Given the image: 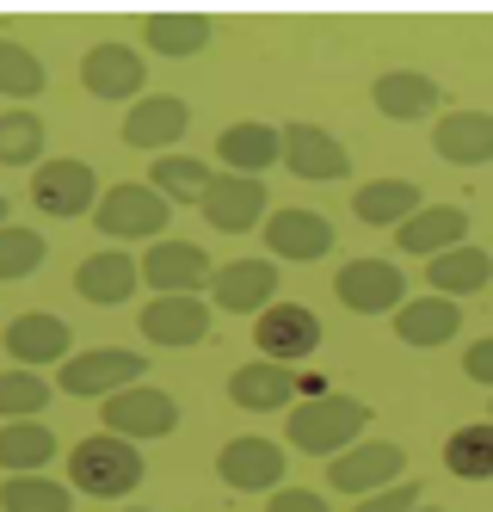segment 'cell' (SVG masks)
I'll list each match as a JSON object with an SVG mask.
<instances>
[{
    "instance_id": "cell-24",
    "label": "cell",
    "mask_w": 493,
    "mask_h": 512,
    "mask_svg": "<svg viewBox=\"0 0 493 512\" xmlns=\"http://www.w3.org/2000/svg\"><path fill=\"white\" fill-rule=\"evenodd\" d=\"M216 161H222V173L259 179L272 161H284V136L272 124H229V130L216 136Z\"/></svg>"
},
{
    "instance_id": "cell-20",
    "label": "cell",
    "mask_w": 493,
    "mask_h": 512,
    "mask_svg": "<svg viewBox=\"0 0 493 512\" xmlns=\"http://www.w3.org/2000/svg\"><path fill=\"white\" fill-rule=\"evenodd\" d=\"M370 99H376V112H383V118L420 124V118H432L438 105H444V87L432 75H420V68H389V75H376Z\"/></svg>"
},
{
    "instance_id": "cell-21",
    "label": "cell",
    "mask_w": 493,
    "mask_h": 512,
    "mask_svg": "<svg viewBox=\"0 0 493 512\" xmlns=\"http://www.w3.org/2000/svg\"><path fill=\"white\" fill-rule=\"evenodd\" d=\"M185 124H192V105L179 93H148L124 112V142L130 149H173L185 136Z\"/></svg>"
},
{
    "instance_id": "cell-38",
    "label": "cell",
    "mask_w": 493,
    "mask_h": 512,
    "mask_svg": "<svg viewBox=\"0 0 493 512\" xmlns=\"http://www.w3.org/2000/svg\"><path fill=\"white\" fill-rule=\"evenodd\" d=\"M420 500H426V488H420V482H395V488H383V494H364L352 512H413Z\"/></svg>"
},
{
    "instance_id": "cell-43",
    "label": "cell",
    "mask_w": 493,
    "mask_h": 512,
    "mask_svg": "<svg viewBox=\"0 0 493 512\" xmlns=\"http://www.w3.org/2000/svg\"><path fill=\"white\" fill-rule=\"evenodd\" d=\"M124 512H148V506H124Z\"/></svg>"
},
{
    "instance_id": "cell-16",
    "label": "cell",
    "mask_w": 493,
    "mask_h": 512,
    "mask_svg": "<svg viewBox=\"0 0 493 512\" xmlns=\"http://www.w3.org/2000/svg\"><path fill=\"white\" fill-rule=\"evenodd\" d=\"M81 87L93 93V99H142V87H148V62H142V50H130V44H93L87 56H81Z\"/></svg>"
},
{
    "instance_id": "cell-22",
    "label": "cell",
    "mask_w": 493,
    "mask_h": 512,
    "mask_svg": "<svg viewBox=\"0 0 493 512\" xmlns=\"http://www.w3.org/2000/svg\"><path fill=\"white\" fill-rule=\"evenodd\" d=\"M463 241H469V210H457V204H426L395 229V247L420 253V260H438V253L463 247Z\"/></svg>"
},
{
    "instance_id": "cell-18",
    "label": "cell",
    "mask_w": 493,
    "mask_h": 512,
    "mask_svg": "<svg viewBox=\"0 0 493 512\" xmlns=\"http://www.w3.org/2000/svg\"><path fill=\"white\" fill-rule=\"evenodd\" d=\"M0 346L19 358V371H37V364H62L74 352V334H68L62 315L31 309V315H13L7 327H0Z\"/></svg>"
},
{
    "instance_id": "cell-4",
    "label": "cell",
    "mask_w": 493,
    "mask_h": 512,
    "mask_svg": "<svg viewBox=\"0 0 493 512\" xmlns=\"http://www.w3.org/2000/svg\"><path fill=\"white\" fill-rule=\"evenodd\" d=\"M148 377V358L142 352H118V346H93V352H68L56 364V389L74 401H99V395H118L136 389Z\"/></svg>"
},
{
    "instance_id": "cell-6",
    "label": "cell",
    "mask_w": 493,
    "mask_h": 512,
    "mask_svg": "<svg viewBox=\"0 0 493 512\" xmlns=\"http://www.w3.org/2000/svg\"><path fill=\"white\" fill-rule=\"evenodd\" d=\"M179 426V401L155 383H136L105 395V432L111 438H130V445H148V438H167Z\"/></svg>"
},
{
    "instance_id": "cell-29",
    "label": "cell",
    "mask_w": 493,
    "mask_h": 512,
    "mask_svg": "<svg viewBox=\"0 0 493 512\" xmlns=\"http://www.w3.org/2000/svg\"><path fill=\"white\" fill-rule=\"evenodd\" d=\"M56 457V432L44 420H0V469L7 475H44Z\"/></svg>"
},
{
    "instance_id": "cell-17",
    "label": "cell",
    "mask_w": 493,
    "mask_h": 512,
    "mask_svg": "<svg viewBox=\"0 0 493 512\" xmlns=\"http://www.w3.org/2000/svg\"><path fill=\"white\" fill-rule=\"evenodd\" d=\"M278 297V260H235V266H216L210 278V309H229V315H259L272 309Z\"/></svg>"
},
{
    "instance_id": "cell-23",
    "label": "cell",
    "mask_w": 493,
    "mask_h": 512,
    "mask_svg": "<svg viewBox=\"0 0 493 512\" xmlns=\"http://www.w3.org/2000/svg\"><path fill=\"white\" fill-rule=\"evenodd\" d=\"M432 155L450 161V167H481L493 161V112H444L432 124Z\"/></svg>"
},
{
    "instance_id": "cell-27",
    "label": "cell",
    "mask_w": 493,
    "mask_h": 512,
    "mask_svg": "<svg viewBox=\"0 0 493 512\" xmlns=\"http://www.w3.org/2000/svg\"><path fill=\"white\" fill-rule=\"evenodd\" d=\"M413 210H426V192L413 186V179H370V186H358L352 198V216L370 229H401Z\"/></svg>"
},
{
    "instance_id": "cell-12",
    "label": "cell",
    "mask_w": 493,
    "mask_h": 512,
    "mask_svg": "<svg viewBox=\"0 0 493 512\" xmlns=\"http://www.w3.org/2000/svg\"><path fill=\"white\" fill-rule=\"evenodd\" d=\"M142 278H148L155 297H198V290H210L216 266L198 241H155L148 260H142Z\"/></svg>"
},
{
    "instance_id": "cell-39",
    "label": "cell",
    "mask_w": 493,
    "mask_h": 512,
    "mask_svg": "<svg viewBox=\"0 0 493 512\" xmlns=\"http://www.w3.org/2000/svg\"><path fill=\"white\" fill-rule=\"evenodd\" d=\"M265 512H327V500L315 488H278L272 500H265Z\"/></svg>"
},
{
    "instance_id": "cell-36",
    "label": "cell",
    "mask_w": 493,
    "mask_h": 512,
    "mask_svg": "<svg viewBox=\"0 0 493 512\" xmlns=\"http://www.w3.org/2000/svg\"><path fill=\"white\" fill-rule=\"evenodd\" d=\"M50 408V383L37 371H0V420H37Z\"/></svg>"
},
{
    "instance_id": "cell-8",
    "label": "cell",
    "mask_w": 493,
    "mask_h": 512,
    "mask_svg": "<svg viewBox=\"0 0 493 512\" xmlns=\"http://www.w3.org/2000/svg\"><path fill=\"white\" fill-rule=\"evenodd\" d=\"M31 204L44 216H93L99 204V173L87 161H37L31 167Z\"/></svg>"
},
{
    "instance_id": "cell-1",
    "label": "cell",
    "mask_w": 493,
    "mask_h": 512,
    "mask_svg": "<svg viewBox=\"0 0 493 512\" xmlns=\"http://www.w3.org/2000/svg\"><path fill=\"white\" fill-rule=\"evenodd\" d=\"M68 488L74 494H93V500H124L142 488V451L130 438H111V432H93L68 451Z\"/></svg>"
},
{
    "instance_id": "cell-11",
    "label": "cell",
    "mask_w": 493,
    "mask_h": 512,
    "mask_svg": "<svg viewBox=\"0 0 493 512\" xmlns=\"http://www.w3.org/2000/svg\"><path fill=\"white\" fill-rule=\"evenodd\" d=\"M278 136H284V167L296 179H309V186H333V179L352 173V149L333 130H321V124H284Z\"/></svg>"
},
{
    "instance_id": "cell-40",
    "label": "cell",
    "mask_w": 493,
    "mask_h": 512,
    "mask_svg": "<svg viewBox=\"0 0 493 512\" xmlns=\"http://www.w3.org/2000/svg\"><path fill=\"white\" fill-rule=\"evenodd\" d=\"M463 377H469V383H481V389H493V334H487V340H475V346L463 352Z\"/></svg>"
},
{
    "instance_id": "cell-30",
    "label": "cell",
    "mask_w": 493,
    "mask_h": 512,
    "mask_svg": "<svg viewBox=\"0 0 493 512\" xmlns=\"http://www.w3.org/2000/svg\"><path fill=\"white\" fill-rule=\"evenodd\" d=\"M142 38H148V50H155V56L185 62V56H198L210 44V19L204 13H148L142 19Z\"/></svg>"
},
{
    "instance_id": "cell-14",
    "label": "cell",
    "mask_w": 493,
    "mask_h": 512,
    "mask_svg": "<svg viewBox=\"0 0 493 512\" xmlns=\"http://www.w3.org/2000/svg\"><path fill=\"white\" fill-rule=\"evenodd\" d=\"M259 229H265V247H272V260L315 266L321 253H333V223H327L321 210H302V204H290V210H272Z\"/></svg>"
},
{
    "instance_id": "cell-32",
    "label": "cell",
    "mask_w": 493,
    "mask_h": 512,
    "mask_svg": "<svg viewBox=\"0 0 493 512\" xmlns=\"http://www.w3.org/2000/svg\"><path fill=\"white\" fill-rule=\"evenodd\" d=\"M210 179H216V173H210L198 155H161V161H155V173H148V186H155L167 204H204Z\"/></svg>"
},
{
    "instance_id": "cell-35",
    "label": "cell",
    "mask_w": 493,
    "mask_h": 512,
    "mask_svg": "<svg viewBox=\"0 0 493 512\" xmlns=\"http://www.w3.org/2000/svg\"><path fill=\"white\" fill-rule=\"evenodd\" d=\"M0 506L7 512H68L74 494L62 482H50V475H7L0 482Z\"/></svg>"
},
{
    "instance_id": "cell-7",
    "label": "cell",
    "mask_w": 493,
    "mask_h": 512,
    "mask_svg": "<svg viewBox=\"0 0 493 512\" xmlns=\"http://www.w3.org/2000/svg\"><path fill=\"white\" fill-rule=\"evenodd\" d=\"M333 297L346 303L352 315H395L407 303V278L395 260H376V253H364V260H346L333 278Z\"/></svg>"
},
{
    "instance_id": "cell-3",
    "label": "cell",
    "mask_w": 493,
    "mask_h": 512,
    "mask_svg": "<svg viewBox=\"0 0 493 512\" xmlns=\"http://www.w3.org/2000/svg\"><path fill=\"white\" fill-rule=\"evenodd\" d=\"M93 223L105 241H161L173 223V204L155 186H142V179H124V186H111L93 204Z\"/></svg>"
},
{
    "instance_id": "cell-5",
    "label": "cell",
    "mask_w": 493,
    "mask_h": 512,
    "mask_svg": "<svg viewBox=\"0 0 493 512\" xmlns=\"http://www.w3.org/2000/svg\"><path fill=\"white\" fill-rule=\"evenodd\" d=\"M395 482H407V451L401 445H389V438H370V445H352V451H339L333 463H327V488L333 494H383V488H395Z\"/></svg>"
},
{
    "instance_id": "cell-44",
    "label": "cell",
    "mask_w": 493,
    "mask_h": 512,
    "mask_svg": "<svg viewBox=\"0 0 493 512\" xmlns=\"http://www.w3.org/2000/svg\"><path fill=\"white\" fill-rule=\"evenodd\" d=\"M487 420H493V414H487Z\"/></svg>"
},
{
    "instance_id": "cell-9",
    "label": "cell",
    "mask_w": 493,
    "mask_h": 512,
    "mask_svg": "<svg viewBox=\"0 0 493 512\" xmlns=\"http://www.w3.org/2000/svg\"><path fill=\"white\" fill-rule=\"evenodd\" d=\"M253 346L265 352V364H302L321 346V315L302 303H272L253 321Z\"/></svg>"
},
{
    "instance_id": "cell-33",
    "label": "cell",
    "mask_w": 493,
    "mask_h": 512,
    "mask_svg": "<svg viewBox=\"0 0 493 512\" xmlns=\"http://www.w3.org/2000/svg\"><path fill=\"white\" fill-rule=\"evenodd\" d=\"M37 155H44V118L31 105L0 112V167H37Z\"/></svg>"
},
{
    "instance_id": "cell-19",
    "label": "cell",
    "mask_w": 493,
    "mask_h": 512,
    "mask_svg": "<svg viewBox=\"0 0 493 512\" xmlns=\"http://www.w3.org/2000/svg\"><path fill=\"white\" fill-rule=\"evenodd\" d=\"M142 284V260H130L124 247H105V253H87L81 266H74V290L93 303V309H118L136 297Z\"/></svg>"
},
{
    "instance_id": "cell-41",
    "label": "cell",
    "mask_w": 493,
    "mask_h": 512,
    "mask_svg": "<svg viewBox=\"0 0 493 512\" xmlns=\"http://www.w3.org/2000/svg\"><path fill=\"white\" fill-rule=\"evenodd\" d=\"M413 512H444V506H426V500H420V506H413Z\"/></svg>"
},
{
    "instance_id": "cell-13",
    "label": "cell",
    "mask_w": 493,
    "mask_h": 512,
    "mask_svg": "<svg viewBox=\"0 0 493 512\" xmlns=\"http://www.w3.org/2000/svg\"><path fill=\"white\" fill-rule=\"evenodd\" d=\"M216 475L235 494H278L284 488V445H272V438H229L216 451Z\"/></svg>"
},
{
    "instance_id": "cell-10",
    "label": "cell",
    "mask_w": 493,
    "mask_h": 512,
    "mask_svg": "<svg viewBox=\"0 0 493 512\" xmlns=\"http://www.w3.org/2000/svg\"><path fill=\"white\" fill-rule=\"evenodd\" d=\"M265 204H272L265 179H247V173H216L198 210H204V223H210V229H222V235H247V229H259L265 216H272Z\"/></svg>"
},
{
    "instance_id": "cell-34",
    "label": "cell",
    "mask_w": 493,
    "mask_h": 512,
    "mask_svg": "<svg viewBox=\"0 0 493 512\" xmlns=\"http://www.w3.org/2000/svg\"><path fill=\"white\" fill-rule=\"evenodd\" d=\"M44 87H50V68L37 62L25 44L0 38V99H37Z\"/></svg>"
},
{
    "instance_id": "cell-31",
    "label": "cell",
    "mask_w": 493,
    "mask_h": 512,
    "mask_svg": "<svg viewBox=\"0 0 493 512\" xmlns=\"http://www.w3.org/2000/svg\"><path fill=\"white\" fill-rule=\"evenodd\" d=\"M444 469L457 475V482H493V420L450 432L444 438Z\"/></svg>"
},
{
    "instance_id": "cell-2",
    "label": "cell",
    "mask_w": 493,
    "mask_h": 512,
    "mask_svg": "<svg viewBox=\"0 0 493 512\" xmlns=\"http://www.w3.org/2000/svg\"><path fill=\"white\" fill-rule=\"evenodd\" d=\"M364 426H370V408L352 395H315V401H302V408H290V420H284L290 445L302 457H327V463L339 451H352Z\"/></svg>"
},
{
    "instance_id": "cell-42",
    "label": "cell",
    "mask_w": 493,
    "mask_h": 512,
    "mask_svg": "<svg viewBox=\"0 0 493 512\" xmlns=\"http://www.w3.org/2000/svg\"><path fill=\"white\" fill-rule=\"evenodd\" d=\"M0 229H7V198H0Z\"/></svg>"
},
{
    "instance_id": "cell-28",
    "label": "cell",
    "mask_w": 493,
    "mask_h": 512,
    "mask_svg": "<svg viewBox=\"0 0 493 512\" xmlns=\"http://www.w3.org/2000/svg\"><path fill=\"white\" fill-rule=\"evenodd\" d=\"M290 395H296V371H290V364L253 358V364H241V371L229 377V401H235V408H253V414H278Z\"/></svg>"
},
{
    "instance_id": "cell-37",
    "label": "cell",
    "mask_w": 493,
    "mask_h": 512,
    "mask_svg": "<svg viewBox=\"0 0 493 512\" xmlns=\"http://www.w3.org/2000/svg\"><path fill=\"white\" fill-rule=\"evenodd\" d=\"M44 260H50V247H44V235H37V229H19V223L0 229V284L31 278Z\"/></svg>"
},
{
    "instance_id": "cell-25",
    "label": "cell",
    "mask_w": 493,
    "mask_h": 512,
    "mask_svg": "<svg viewBox=\"0 0 493 512\" xmlns=\"http://www.w3.org/2000/svg\"><path fill=\"white\" fill-rule=\"evenodd\" d=\"M426 284H432V297H475V290H487L493 284V253L487 247H450V253H438V260H426Z\"/></svg>"
},
{
    "instance_id": "cell-26",
    "label": "cell",
    "mask_w": 493,
    "mask_h": 512,
    "mask_svg": "<svg viewBox=\"0 0 493 512\" xmlns=\"http://www.w3.org/2000/svg\"><path fill=\"white\" fill-rule=\"evenodd\" d=\"M457 327H463V303H450V297H420V303H401L395 309L401 346H420V352L457 340Z\"/></svg>"
},
{
    "instance_id": "cell-15",
    "label": "cell",
    "mask_w": 493,
    "mask_h": 512,
    "mask_svg": "<svg viewBox=\"0 0 493 512\" xmlns=\"http://www.w3.org/2000/svg\"><path fill=\"white\" fill-rule=\"evenodd\" d=\"M136 327H142L148 346H167V352L204 346L210 340V303L204 297H155L136 315Z\"/></svg>"
}]
</instances>
